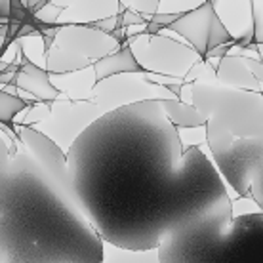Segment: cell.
Here are the masks:
<instances>
[{"label": "cell", "mask_w": 263, "mask_h": 263, "mask_svg": "<svg viewBox=\"0 0 263 263\" xmlns=\"http://www.w3.org/2000/svg\"><path fill=\"white\" fill-rule=\"evenodd\" d=\"M69 193L103 242L157 250L227 225L231 204L200 147H183L158 101L105 112L67 153Z\"/></svg>", "instance_id": "6da1fadb"}, {"label": "cell", "mask_w": 263, "mask_h": 263, "mask_svg": "<svg viewBox=\"0 0 263 263\" xmlns=\"http://www.w3.org/2000/svg\"><path fill=\"white\" fill-rule=\"evenodd\" d=\"M122 46L120 42L109 36V34L98 31L96 27L88 23H67L61 25L58 36L53 40V48L61 52H69L86 60H101L105 55L117 52V48Z\"/></svg>", "instance_id": "9c48e42d"}, {"label": "cell", "mask_w": 263, "mask_h": 263, "mask_svg": "<svg viewBox=\"0 0 263 263\" xmlns=\"http://www.w3.org/2000/svg\"><path fill=\"white\" fill-rule=\"evenodd\" d=\"M27 107L25 99L17 98V96H10V93L0 90V122L2 124H12L15 115H20Z\"/></svg>", "instance_id": "ac0fdd59"}, {"label": "cell", "mask_w": 263, "mask_h": 263, "mask_svg": "<svg viewBox=\"0 0 263 263\" xmlns=\"http://www.w3.org/2000/svg\"><path fill=\"white\" fill-rule=\"evenodd\" d=\"M191 105L206 122L221 126L235 139L263 138L261 93L214 82H191Z\"/></svg>", "instance_id": "3957f363"}, {"label": "cell", "mask_w": 263, "mask_h": 263, "mask_svg": "<svg viewBox=\"0 0 263 263\" xmlns=\"http://www.w3.org/2000/svg\"><path fill=\"white\" fill-rule=\"evenodd\" d=\"M12 84L17 86L23 92L31 93L33 98L42 99V101H53V99L60 98V90L52 84L46 69L36 67L33 61H25L17 69Z\"/></svg>", "instance_id": "4fadbf2b"}, {"label": "cell", "mask_w": 263, "mask_h": 263, "mask_svg": "<svg viewBox=\"0 0 263 263\" xmlns=\"http://www.w3.org/2000/svg\"><path fill=\"white\" fill-rule=\"evenodd\" d=\"M44 61H46L48 74H50V72L61 74V72L80 71V69H86V67H92V63H93V61L86 60V58H80V55H74V53L61 52L58 48H52L50 52H46Z\"/></svg>", "instance_id": "e0dca14e"}, {"label": "cell", "mask_w": 263, "mask_h": 263, "mask_svg": "<svg viewBox=\"0 0 263 263\" xmlns=\"http://www.w3.org/2000/svg\"><path fill=\"white\" fill-rule=\"evenodd\" d=\"M128 44L143 72H151L158 77L185 80L187 72L198 61H202L191 46L176 42L162 33L136 34L134 39H128Z\"/></svg>", "instance_id": "277c9868"}, {"label": "cell", "mask_w": 263, "mask_h": 263, "mask_svg": "<svg viewBox=\"0 0 263 263\" xmlns=\"http://www.w3.org/2000/svg\"><path fill=\"white\" fill-rule=\"evenodd\" d=\"M120 23L122 25H147V20H145L141 13L132 12V10H126V6L122 4V12H120Z\"/></svg>", "instance_id": "44dd1931"}, {"label": "cell", "mask_w": 263, "mask_h": 263, "mask_svg": "<svg viewBox=\"0 0 263 263\" xmlns=\"http://www.w3.org/2000/svg\"><path fill=\"white\" fill-rule=\"evenodd\" d=\"M158 105L176 128H204L206 120L189 103H181L178 99H160Z\"/></svg>", "instance_id": "9a60e30c"}, {"label": "cell", "mask_w": 263, "mask_h": 263, "mask_svg": "<svg viewBox=\"0 0 263 263\" xmlns=\"http://www.w3.org/2000/svg\"><path fill=\"white\" fill-rule=\"evenodd\" d=\"M2 263H23V261H13V259H4Z\"/></svg>", "instance_id": "cb8c5ba5"}, {"label": "cell", "mask_w": 263, "mask_h": 263, "mask_svg": "<svg viewBox=\"0 0 263 263\" xmlns=\"http://www.w3.org/2000/svg\"><path fill=\"white\" fill-rule=\"evenodd\" d=\"M17 139H21V143L27 147V151L36 160V164L46 172L55 183H60L69 191V170H67L65 151H61L52 139L33 126H20Z\"/></svg>", "instance_id": "30bf717a"}, {"label": "cell", "mask_w": 263, "mask_h": 263, "mask_svg": "<svg viewBox=\"0 0 263 263\" xmlns=\"http://www.w3.org/2000/svg\"><path fill=\"white\" fill-rule=\"evenodd\" d=\"M181 15V13H179ZM178 13H155V15H151L149 17V21L147 23H151V25L158 27V29H168V27L174 23V21L179 17Z\"/></svg>", "instance_id": "7402d4cb"}, {"label": "cell", "mask_w": 263, "mask_h": 263, "mask_svg": "<svg viewBox=\"0 0 263 263\" xmlns=\"http://www.w3.org/2000/svg\"><path fill=\"white\" fill-rule=\"evenodd\" d=\"M8 164H10V149H8L6 141L0 134V179L4 178V174L8 170Z\"/></svg>", "instance_id": "603a6c76"}, {"label": "cell", "mask_w": 263, "mask_h": 263, "mask_svg": "<svg viewBox=\"0 0 263 263\" xmlns=\"http://www.w3.org/2000/svg\"><path fill=\"white\" fill-rule=\"evenodd\" d=\"M101 263H160L157 250H126L111 242H103Z\"/></svg>", "instance_id": "2e32d148"}, {"label": "cell", "mask_w": 263, "mask_h": 263, "mask_svg": "<svg viewBox=\"0 0 263 263\" xmlns=\"http://www.w3.org/2000/svg\"><path fill=\"white\" fill-rule=\"evenodd\" d=\"M261 138L235 139L229 151L212 155L227 183L240 195H250L252 181L261 174Z\"/></svg>", "instance_id": "ba28073f"}, {"label": "cell", "mask_w": 263, "mask_h": 263, "mask_svg": "<svg viewBox=\"0 0 263 263\" xmlns=\"http://www.w3.org/2000/svg\"><path fill=\"white\" fill-rule=\"evenodd\" d=\"M217 20L221 21L229 33L233 46L248 48L254 42V20H252V2L248 0H231V2H212Z\"/></svg>", "instance_id": "8fae6325"}, {"label": "cell", "mask_w": 263, "mask_h": 263, "mask_svg": "<svg viewBox=\"0 0 263 263\" xmlns=\"http://www.w3.org/2000/svg\"><path fill=\"white\" fill-rule=\"evenodd\" d=\"M141 74H117L111 79L99 80L90 90V93H92L90 101H93L105 112H111L115 109L141 103V101L176 99L174 93L168 92L164 86L151 84Z\"/></svg>", "instance_id": "5b68a950"}, {"label": "cell", "mask_w": 263, "mask_h": 263, "mask_svg": "<svg viewBox=\"0 0 263 263\" xmlns=\"http://www.w3.org/2000/svg\"><path fill=\"white\" fill-rule=\"evenodd\" d=\"M0 248L23 263H101L103 240L65 187L29 153L10 157L0 179Z\"/></svg>", "instance_id": "7a4b0ae2"}, {"label": "cell", "mask_w": 263, "mask_h": 263, "mask_svg": "<svg viewBox=\"0 0 263 263\" xmlns=\"http://www.w3.org/2000/svg\"><path fill=\"white\" fill-rule=\"evenodd\" d=\"M263 2H252V20H254V46L263 44Z\"/></svg>", "instance_id": "d6986e66"}, {"label": "cell", "mask_w": 263, "mask_h": 263, "mask_svg": "<svg viewBox=\"0 0 263 263\" xmlns=\"http://www.w3.org/2000/svg\"><path fill=\"white\" fill-rule=\"evenodd\" d=\"M92 27H96L98 31H101V33H105L111 36L119 27H122V23H120V13L119 15H111V17H105V20H99L96 21V23H92Z\"/></svg>", "instance_id": "ffe728a7"}, {"label": "cell", "mask_w": 263, "mask_h": 263, "mask_svg": "<svg viewBox=\"0 0 263 263\" xmlns=\"http://www.w3.org/2000/svg\"><path fill=\"white\" fill-rule=\"evenodd\" d=\"M214 80L227 88L261 93V80H257L248 71L244 58H237V55H225L219 60L216 71H214Z\"/></svg>", "instance_id": "7c38bea8"}, {"label": "cell", "mask_w": 263, "mask_h": 263, "mask_svg": "<svg viewBox=\"0 0 263 263\" xmlns=\"http://www.w3.org/2000/svg\"><path fill=\"white\" fill-rule=\"evenodd\" d=\"M92 71L96 82H99V80L111 79V77H117V74H141L143 69L136 61L130 48L126 46L122 50H117L111 55H105L101 60L93 61Z\"/></svg>", "instance_id": "5bb4252c"}, {"label": "cell", "mask_w": 263, "mask_h": 263, "mask_svg": "<svg viewBox=\"0 0 263 263\" xmlns=\"http://www.w3.org/2000/svg\"><path fill=\"white\" fill-rule=\"evenodd\" d=\"M103 115L105 111L90 99L58 101V103L50 105V117L40 120V126L36 130L48 136L61 151H65L88 126L93 124Z\"/></svg>", "instance_id": "8992f818"}, {"label": "cell", "mask_w": 263, "mask_h": 263, "mask_svg": "<svg viewBox=\"0 0 263 263\" xmlns=\"http://www.w3.org/2000/svg\"><path fill=\"white\" fill-rule=\"evenodd\" d=\"M168 31H174L179 36H183L200 60L206 58V53L212 52L214 48L233 44L229 33L225 31L221 21L217 20L210 0L198 4L189 12L181 13L178 20L168 27Z\"/></svg>", "instance_id": "52a82bcc"}, {"label": "cell", "mask_w": 263, "mask_h": 263, "mask_svg": "<svg viewBox=\"0 0 263 263\" xmlns=\"http://www.w3.org/2000/svg\"><path fill=\"white\" fill-rule=\"evenodd\" d=\"M4 261V252H2V248H0V263Z\"/></svg>", "instance_id": "d4e9b609"}]
</instances>
